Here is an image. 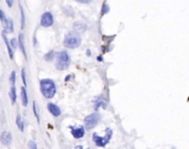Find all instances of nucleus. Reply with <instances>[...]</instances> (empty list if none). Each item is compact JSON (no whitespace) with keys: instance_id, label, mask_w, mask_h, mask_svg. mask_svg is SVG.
Wrapping results in <instances>:
<instances>
[{"instance_id":"nucleus-1","label":"nucleus","mask_w":189,"mask_h":149,"mask_svg":"<svg viewBox=\"0 0 189 149\" xmlns=\"http://www.w3.org/2000/svg\"><path fill=\"white\" fill-rule=\"evenodd\" d=\"M40 89L43 96L47 98H52L56 92L55 83L50 79H44L40 82Z\"/></svg>"},{"instance_id":"nucleus-2","label":"nucleus","mask_w":189,"mask_h":149,"mask_svg":"<svg viewBox=\"0 0 189 149\" xmlns=\"http://www.w3.org/2000/svg\"><path fill=\"white\" fill-rule=\"evenodd\" d=\"M112 135H113L112 129L107 127V128L105 129L104 136H99L96 133H94V134H93V141H94V144L96 145L97 147H105V146L109 143V140L112 138Z\"/></svg>"},{"instance_id":"nucleus-3","label":"nucleus","mask_w":189,"mask_h":149,"mask_svg":"<svg viewBox=\"0 0 189 149\" xmlns=\"http://www.w3.org/2000/svg\"><path fill=\"white\" fill-rule=\"evenodd\" d=\"M81 44V37L76 32H69L64 38V45L69 49H75Z\"/></svg>"},{"instance_id":"nucleus-4","label":"nucleus","mask_w":189,"mask_h":149,"mask_svg":"<svg viewBox=\"0 0 189 149\" xmlns=\"http://www.w3.org/2000/svg\"><path fill=\"white\" fill-rule=\"evenodd\" d=\"M70 65V56L68 54V52L65 51H61L58 53L56 55V69L60 70V71H63V70H66L69 67Z\"/></svg>"},{"instance_id":"nucleus-5","label":"nucleus","mask_w":189,"mask_h":149,"mask_svg":"<svg viewBox=\"0 0 189 149\" xmlns=\"http://www.w3.org/2000/svg\"><path fill=\"white\" fill-rule=\"evenodd\" d=\"M99 119H101V115L99 113H93V114H90L89 116H86L84 118V124L85 127L87 129H92L94 128L96 125L99 124Z\"/></svg>"},{"instance_id":"nucleus-6","label":"nucleus","mask_w":189,"mask_h":149,"mask_svg":"<svg viewBox=\"0 0 189 149\" xmlns=\"http://www.w3.org/2000/svg\"><path fill=\"white\" fill-rule=\"evenodd\" d=\"M70 129H71V134H72V136L76 139L82 138V137L85 135V128L83 126H76V127L70 126Z\"/></svg>"},{"instance_id":"nucleus-7","label":"nucleus","mask_w":189,"mask_h":149,"mask_svg":"<svg viewBox=\"0 0 189 149\" xmlns=\"http://www.w3.org/2000/svg\"><path fill=\"white\" fill-rule=\"evenodd\" d=\"M52 25H53V15H52V13H50V12L43 13L42 17H41V25L48 28V27H51Z\"/></svg>"},{"instance_id":"nucleus-8","label":"nucleus","mask_w":189,"mask_h":149,"mask_svg":"<svg viewBox=\"0 0 189 149\" xmlns=\"http://www.w3.org/2000/svg\"><path fill=\"white\" fill-rule=\"evenodd\" d=\"M48 109H49L50 113L53 115V116H55V117H58V116L61 115V109H60V107L58 105L53 104V103H49L48 104Z\"/></svg>"},{"instance_id":"nucleus-9","label":"nucleus","mask_w":189,"mask_h":149,"mask_svg":"<svg viewBox=\"0 0 189 149\" xmlns=\"http://www.w3.org/2000/svg\"><path fill=\"white\" fill-rule=\"evenodd\" d=\"M0 139H1V143L4 145H6V146L11 144V140H12L11 134H10L9 131H4L2 135H1V137H0Z\"/></svg>"},{"instance_id":"nucleus-10","label":"nucleus","mask_w":189,"mask_h":149,"mask_svg":"<svg viewBox=\"0 0 189 149\" xmlns=\"http://www.w3.org/2000/svg\"><path fill=\"white\" fill-rule=\"evenodd\" d=\"M74 29H75V31H76V33H78V32H79V33L80 32H83V31L86 30V25L83 23V22H75Z\"/></svg>"},{"instance_id":"nucleus-11","label":"nucleus","mask_w":189,"mask_h":149,"mask_svg":"<svg viewBox=\"0 0 189 149\" xmlns=\"http://www.w3.org/2000/svg\"><path fill=\"white\" fill-rule=\"evenodd\" d=\"M2 38H4V40H5V42H6V45H7V49H8V53H9L10 59H13V51H12L11 45H10V43L8 42V40H7V37H6L5 32L2 33Z\"/></svg>"},{"instance_id":"nucleus-12","label":"nucleus","mask_w":189,"mask_h":149,"mask_svg":"<svg viewBox=\"0 0 189 149\" xmlns=\"http://www.w3.org/2000/svg\"><path fill=\"white\" fill-rule=\"evenodd\" d=\"M99 107L106 108V102L103 99V97H102V96H101V97H99V98H97V101L95 102V109L99 108Z\"/></svg>"},{"instance_id":"nucleus-13","label":"nucleus","mask_w":189,"mask_h":149,"mask_svg":"<svg viewBox=\"0 0 189 149\" xmlns=\"http://www.w3.org/2000/svg\"><path fill=\"white\" fill-rule=\"evenodd\" d=\"M18 43H19V46L21 51H22V53L25 55V58H27V52H25V42H23V35L20 34L19 35V40H18Z\"/></svg>"},{"instance_id":"nucleus-14","label":"nucleus","mask_w":189,"mask_h":149,"mask_svg":"<svg viewBox=\"0 0 189 149\" xmlns=\"http://www.w3.org/2000/svg\"><path fill=\"white\" fill-rule=\"evenodd\" d=\"M21 99H22V105L27 106L28 105V95H27V91L25 87L21 89Z\"/></svg>"},{"instance_id":"nucleus-15","label":"nucleus","mask_w":189,"mask_h":149,"mask_svg":"<svg viewBox=\"0 0 189 149\" xmlns=\"http://www.w3.org/2000/svg\"><path fill=\"white\" fill-rule=\"evenodd\" d=\"M5 30L7 32H12L13 31V22L11 19H8L7 23L5 25Z\"/></svg>"},{"instance_id":"nucleus-16","label":"nucleus","mask_w":189,"mask_h":149,"mask_svg":"<svg viewBox=\"0 0 189 149\" xmlns=\"http://www.w3.org/2000/svg\"><path fill=\"white\" fill-rule=\"evenodd\" d=\"M17 95H16V87L15 85H11V89H10V98H11V103L12 104H15L16 103V97Z\"/></svg>"},{"instance_id":"nucleus-17","label":"nucleus","mask_w":189,"mask_h":149,"mask_svg":"<svg viewBox=\"0 0 189 149\" xmlns=\"http://www.w3.org/2000/svg\"><path fill=\"white\" fill-rule=\"evenodd\" d=\"M0 20H1V23L4 25V27H5V25L7 23V21H8V19H7V17H6V15L4 13V11L0 9Z\"/></svg>"},{"instance_id":"nucleus-18","label":"nucleus","mask_w":189,"mask_h":149,"mask_svg":"<svg viewBox=\"0 0 189 149\" xmlns=\"http://www.w3.org/2000/svg\"><path fill=\"white\" fill-rule=\"evenodd\" d=\"M17 125H18V127L19 129L22 131L23 130V120H21V117H20V115L17 116Z\"/></svg>"},{"instance_id":"nucleus-19","label":"nucleus","mask_w":189,"mask_h":149,"mask_svg":"<svg viewBox=\"0 0 189 149\" xmlns=\"http://www.w3.org/2000/svg\"><path fill=\"white\" fill-rule=\"evenodd\" d=\"M53 56H54V51H50L48 54L44 56L45 61H50L51 59H53Z\"/></svg>"},{"instance_id":"nucleus-20","label":"nucleus","mask_w":189,"mask_h":149,"mask_svg":"<svg viewBox=\"0 0 189 149\" xmlns=\"http://www.w3.org/2000/svg\"><path fill=\"white\" fill-rule=\"evenodd\" d=\"M20 11H21V28H22V29H23V28H25V13H23V10L21 9L20 10Z\"/></svg>"},{"instance_id":"nucleus-21","label":"nucleus","mask_w":189,"mask_h":149,"mask_svg":"<svg viewBox=\"0 0 189 149\" xmlns=\"http://www.w3.org/2000/svg\"><path fill=\"white\" fill-rule=\"evenodd\" d=\"M10 81H11V84L15 85V82H16V72H12V73H11V76H10Z\"/></svg>"},{"instance_id":"nucleus-22","label":"nucleus","mask_w":189,"mask_h":149,"mask_svg":"<svg viewBox=\"0 0 189 149\" xmlns=\"http://www.w3.org/2000/svg\"><path fill=\"white\" fill-rule=\"evenodd\" d=\"M33 113H35V117H37V119H38V122L40 120V117H39V114H38V112H37V105H35V103H33Z\"/></svg>"},{"instance_id":"nucleus-23","label":"nucleus","mask_w":189,"mask_h":149,"mask_svg":"<svg viewBox=\"0 0 189 149\" xmlns=\"http://www.w3.org/2000/svg\"><path fill=\"white\" fill-rule=\"evenodd\" d=\"M29 149H37V144H35V141H30L29 143Z\"/></svg>"},{"instance_id":"nucleus-24","label":"nucleus","mask_w":189,"mask_h":149,"mask_svg":"<svg viewBox=\"0 0 189 149\" xmlns=\"http://www.w3.org/2000/svg\"><path fill=\"white\" fill-rule=\"evenodd\" d=\"M10 43H11V46H12V48H17V44H18V41H17V39H11V41H10Z\"/></svg>"},{"instance_id":"nucleus-25","label":"nucleus","mask_w":189,"mask_h":149,"mask_svg":"<svg viewBox=\"0 0 189 149\" xmlns=\"http://www.w3.org/2000/svg\"><path fill=\"white\" fill-rule=\"evenodd\" d=\"M109 10V6L107 5H104L103 6V9H102V15H105L107 11Z\"/></svg>"},{"instance_id":"nucleus-26","label":"nucleus","mask_w":189,"mask_h":149,"mask_svg":"<svg viewBox=\"0 0 189 149\" xmlns=\"http://www.w3.org/2000/svg\"><path fill=\"white\" fill-rule=\"evenodd\" d=\"M22 81H23V84L27 86V79H25V70H22Z\"/></svg>"},{"instance_id":"nucleus-27","label":"nucleus","mask_w":189,"mask_h":149,"mask_svg":"<svg viewBox=\"0 0 189 149\" xmlns=\"http://www.w3.org/2000/svg\"><path fill=\"white\" fill-rule=\"evenodd\" d=\"M6 2H7L8 7H12V5H13V0H6Z\"/></svg>"},{"instance_id":"nucleus-28","label":"nucleus","mask_w":189,"mask_h":149,"mask_svg":"<svg viewBox=\"0 0 189 149\" xmlns=\"http://www.w3.org/2000/svg\"><path fill=\"white\" fill-rule=\"evenodd\" d=\"M75 1L81 2V4H89V2H91V0H75Z\"/></svg>"},{"instance_id":"nucleus-29","label":"nucleus","mask_w":189,"mask_h":149,"mask_svg":"<svg viewBox=\"0 0 189 149\" xmlns=\"http://www.w3.org/2000/svg\"><path fill=\"white\" fill-rule=\"evenodd\" d=\"M74 149H84V148H83L82 146H76V147H75Z\"/></svg>"},{"instance_id":"nucleus-30","label":"nucleus","mask_w":189,"mask_h":149,"mask_svg":"<svg viewBox=\"0 0 189 149\" xmlns=\"http://www.w3.org/2000/svg\"><path fill=\"white\" fill-rule=\"evenodd\" d=\"M97 60H99V62H102V61H103V58H102V56H99V58H97Z\"/></svg>"}]
</instances>
